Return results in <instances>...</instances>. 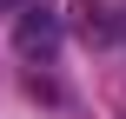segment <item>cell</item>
Segmentation results:
<instances>
[{
	"mask_svg": "<svg viewBox=\"0 0 126 119\" xmlns=\"http://www.w3.org/2000/svg\"><path fill=\"white\" fill-rule=\"evenodd\" d=\"M53 46H60V20H53L47 7H33V13L20 20V53L33 60V53H53Z\"/></svg>",
	"mask_w": 126,
	"mask_h": 119,
	"instance_id": "cell-1",
	"label": "cell"
},
{
	"mask_svg": "<svg viewBox=\"0 0 126 119\" xmlns=\"http://www.w3.org/2000/svg\"><path fill=\"white\" fill-rule=\"evenodd\" d=\"M80 33H86V40H113V20H106L100 0H80Z\"/></svg>",
	"mask_w": 126,
	"mask_h": 119,
	"instance_id": "cell-2",
	"label": "cell"
},
{
	"mask_svg": "<svg viewBox=\"0 0 126 119\" xmlns=\"http://www.w3.org/2000/svg\"><path fill=\"white\" fill-rule=\"evenodd\" d=\"M13 7H20V0H0V13H13Z\"/></svg>",
	"mask_w": 126,
	"mask_h": 119,
	"instance_id": "cell-3",
	"label": "cell"
}]
</instances>
